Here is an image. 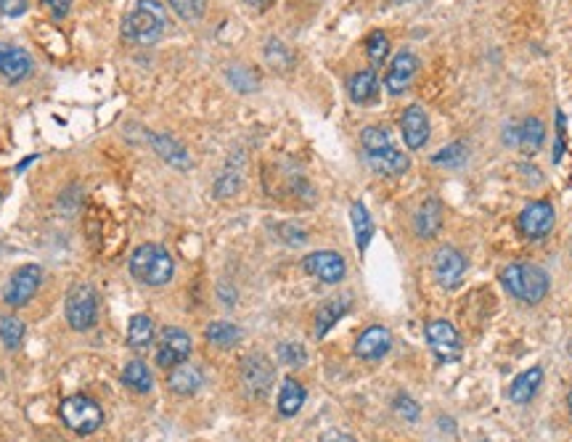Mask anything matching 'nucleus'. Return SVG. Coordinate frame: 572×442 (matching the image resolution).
<instances>
[{"label":"nucleus","mask_w":572,"mask_h":442,"mask_svg":"<svg viewBox=\"0 0 572 442\" xmlns=\"http://www.w3.org/2000/svg\"><path fill=\"white\" fill-rule=\"evenodd\" d=\"M239 188H241V175H239L236 170H225V172L217 178V183H215V196H217V199H228V196H233Z\"/></svg>","instance_id":"c9c22d12"},{"label":"nucleus","mask_w":572,"mask_h":442,"mask_svg":"<svg viewBox=\"0 0 572 442\" xmlns=\"http://www.w3.org/2000/svg\"><path fill=\"white\" fill-rule=\"evenodd\" d=\"M27 11V0H0L3 16H21Z\"/></svg>","instance_id":"a19ab883"},{"label":"nucleus","mask_w":572,"mask_h":442,"mask_svg":"<svg viewBox=\"0 0 572 442\" xmlns=\"http://www.w3.org/2000/svg\"><path fill=\"white\" fill-rule=\"evenodd\" d=\"M544 138H546V127H544V122H541L538 117H528V119L520 125V146H517V149H520L525 156H533V154H538V151H541Z\"/></svg>","instance_id":"b1692460"},{"label":"nucleus","mask_w":572,"mask_h":442,"mask_svg":"<svg viewBox=\"0 0 572 442\" xmlns=\"http://www.w3.org/2000/svg\"><path fill=\"white\" fill-rule=\"evenodd\" d=\"M435 278L443 289H456L467 273V257L456 247H440L435 252Z\"/></svg>","instance_id":"1a4fd4ad"},{"label":"nucleus","mask_w":572,"mask_h":442,"mask_svg":"<svg viewBox=\"0 0 572 442\" xmlns=\"http://www.w3.org/2000/svg\"><path fill=\"white\" fill-rule=\"evenodd\" d=\"M48 11H50V16H56V19H64L66 13H69V8H72V0H40Z\"/></svg>","instance_id":"ea45409f"},{"label":"nucleus","mask_w":572,"mask_h":442,"mask_svg":"<svg viewBox=\"0 0 572 442\" xmlns=\"http://www.w3.org/2000/svg\"><path fill=\"white\" fill-rule=\"evenodd\" d=\"M122 385H125L127 390L138 392V395H146V392H151L154 379H151V371L146 369L143 361H130V363L125 366V371H122Z\"/></svg>","instance_id":"bb28decb"},{"label":"nucleus","mask_w":572,"mask_h":442,"mask_svg":"<svg viewBox=\"0 0 572 442\" xmlns=\"http://www.w3.org/2000/svg\"><path fill=\"white\" fill-rule=\"evenodd\" d=\"M191 355V337L183 329H167L162 334L159 350H156V366L159 369H175L180 363H186V358Z\"/></svg>","instance_id":"9b49d317"},{"label":"nucleus","mask_w":572,"mask_h":442,"mask_svg":"<svg viewBox=\"0 0 572 442\" xmlns=\"http://www.w3.org/2000/svg\"><path fill=\"white\" fill-rule=\"evenodd\" d=\"M501 284L504 289L525 302V305H538L546 294H549V273L541 268V265H533V263H512L501 271Z\"/></svg>","instance_id":"f03ea898"},{"label":"nucleus","mask_w":572,"mask_h":442,"mask_svg":"<svg viewBox=\"0 0 572 442\" xmlns=\"http://www.w3.org/2000/svg\"><path fill=\"white\" fill-rule=\"evenodd\" d=\"M154 339V324L149 316H133L130 324H127V345L135 347V350H143L149 347Z\"/></svg>","instance_id":"cd10ccee"},{"label":"nucleus","mask_w":572,"mask_h":442,"mask_svg":"<svg viewBox=\"0 0 572 442\" xmlns=\"http://www.w3.org/2000/svg\"><path fill=\"white\" fill-rule=\"evenodd\" d=\"M387 53H390V40H387V34L385 32H371L369 37H366V56H369V61L374 64V66H379L385 58H387Z\"/></svg>","instance_id":"2f4dec72"},{"label":"nucleus","mask_w":572,"mask_h":442,"mask_svg":"<svg viewBox=\"0 0 572 442\" xmlns=\"http://www.w3.org/2000/svg\"><path fill=\"white\" fill-rule=\"evenodd\" d=\"M202 382H204L202 371L196 366H188V363L170 369V377H167V387L175 395H196L202 390Z\"/></svg>","instance_id":"aec40b11"},{"label":"nucleus","mask_w":572,"mask_h":442,"mask_svg":"<svg viewBox=\"0 0 572 442\" xmlns=\"http://www.w3.org/2000/svg\"><path fill=\"white\" fill-rule=\"evenodd\" d=\"M265 58H268V64L276 66V69H286V66L292 64V53H289L278 40H271V42L265 45Z\"/></svg>","instance_id":"e433bc0d"},{"label":"nucleus","mask_w":572,"mask_h":442,"mask_svg":"<svg viewBox=\"0 0 572 442\" xmlns=\"http://www.w3.org/2000/svg\"><path fill=\"white\" fill-rule=\"evenodd\" d=\"M167 29V13L159 0H138L122 19V37L138 45L156 42Z\"/></svg>","instance_id":"f257e3e1"},{"label":"nucleus","mask_w":572,"mask_h":442,"mask_svg":"<svg viewBox=\"0 0 572 442\" xmlns=\"http://www.w3.org/2000/svg\"><path fill=\"white\" fill-rule=\"evenodd\" d=\"M393 408H395V414H398L400 419H408V422H416L419 414H422V408H419L408 395H398L395 403H393Z\"/></svg>","instance_id":"4c0bfd02"},{"label":"nucleus","mask_w":572,"mask_h":442,"mask_svg":"<svg viewBox=\"0 0 572 442\" xmlns=\"http://www.w3.org/2000/svg\"><path fill=\"white\" fill-rule=\"evenodd\" d=\"M568 406H570V414H572V392H570V398H568Z\"/></svg>","instance_id":"a18cd8bd"},{"label":"nucleus","mask_w":572,"mask_h":442,"mask_svg":"<svg viewBox=\"0 0 572 442\" xmlns=\"http://www.w3.org/2000/svg\"><path fill=\"white\" fill-rule=\"evenodd\" d=\"M151 146L156 151L159 159H164L167 164L178 167V170H188L191 167V159H188V151L170 135H151Z\"/></svg>","instance_id":"412c9836"},{"label":"nucleus","mask_w":572,"mask_h":442,"mask_svg":"<svg viewBox=\"0 0 572 442\" xmlns=\"http://www.w3.org/2000/svg\"><path fill=\"white\" fill-rule=\"evenodd\" d=\"M554 223H557V212H554V207H552L549 202H544V199H541V202H530V204L520 212V217H517V225H520L522 236H525V239H533V241L546 239V236L552 233Z\"/></svg>","instance_id":"0eeeda50"},{"label":"nucleus","mask_w":572,"mask_h":442,"mask_svg":"<svg viewBox=\"0 0 572 442\" xmlns=\"http://www.w3.org/2000/svg\"><path fill=\"white\" fill-rule=\"evenodd\" d=\"M347 93L355 103H371L379 93V80H377V72L374 69H363V72H355L347 82Z\"/></svg>","instance_id":"4be33fe9"},{"label":"nucleus","mask_w":572,"mask_h":442,"mask_svg":"<svg viewBox=\"0 0 572 442\" xmlns=\"http://www.w3.org/2000/svg\"><path fill=\"white\" fill-rule=\"evenodd\" d=\"M278 358H281V363H286V366H292V369H300V366L308 363V353H305V347L297 345V342H284V345H278Z\"/></svg>","instance_id":"f704fd0d"},{"label":"nucleus","mask_w":572,"mask_h":442,"mask_svg":"<svg viewBox=\"0 0 572 442\" xmlns=\"http://www.w3.org/2000/svg\"><path fill=\"white\" fill-rule=\"evenodd\" d=\"M387 3H408V0H387Z\"/></svg>","instance_id":"49530a36"},{"label":"nucleus","mask_w":572,"mask_h":442,"mask_svg":"<svg viewBox=\"0 0 572 442\" xmlns=\"http://www.w3.org/2000/svg\"><path fill=\"white\" fill-rule=\"evenodd\" d=\"M40 278H42V271H40V265H32V263L21 265L19 271H13V276L8 278V286L3 292L5 302L11 308H24L37 294Z\"/></svg>","instance_id":"6e6552de"},{"label":"nucleus","mask_w":572,"mask_h":442,"mask_svg":"<svg viewBox=\"0 0 572 442\" xmlns=\"http://www.w3.org/2000/svg\"><path fill=\"white\" fill-rule=\"evenodd\" d=\"M204 337H207V342L215 345V347H233V345H239L241 332H239V326H233V324H228V321H215V324L207 326Z\"/></svg>","instance_id":"c85d7f7f"},{"label":"nucleus","mask_w":572,"mask_h":442,"mask_svg":"<svg viewBox=\"0 0 572 442\" xmlns=\"http://www.w3.org/2000/svg\"><path fill=\"white\" fill-rule=\"evenodd\" d=\"M390 347H393V334H390V329H385V326H371V329H366V332L358 337V342H355V355L363 358V361H379V358H385V355L390 353Z\"/></svg>","instance_id":"2eb2a0df"},{"label":"nucleus","mask_w":572,"mask_h":442,"mask_svg":"<svg viewBox=\"0 0 572 442\" xmlns=\"http://www.w3.org/2000/svg\"><path fill=\"white\" fill-rule=\"evenodd\" d=\"M416 69H419L416 56H414L411 50H400V53L393 58V64H390V69H387V74H385V88H387V93H390V95H403V93L411 88V82H414V77H416Z\"/></svg>","instance_id":"ddd939ff"},{"label":"nucleus","mask_w":572,"mask_h":442,"mask_svg":"<svg viewBox=\"0 0 572 442\" xmlns=\"http://www.w3.org/2000/svg\"><path fill=\"white\" fill-rule=\"evenodd\" d=\"M98 318V297L90 284H74L66 294V321L74 332H88Z\"/></svg>","instance_id":"39448f33"},{"label":"nucleus","mask_w":572,"mask_h":442,"mask_svg":"<svg viewBox=\"0 0 572 442\" xmlns=\"http://www.w3.org/2000/svg\"><path fill=\"white\" fill-rule=\"evenodd\" d=\"M350 220H353L355 244H358L361 252H366V247H369L371 239H374V220H371V212L366 210L363 202H353V207H350Z\"/></svg>","instance_id":"5701e85b"},{"label":"nucleus","mask_w":572,"mask_h":442,"mask_svg":"<svg viewBox=\"0 0 572 442\" xmlns=\"http://www.w3.org/2000/svg\"><path fill=\"white\" fill-rule=\"evenodd\" d=\"M467 159H469V149H467L464 141H454L451 146L440 149V151L432 156L435 164H446V167H459V164H464Z\"/></svg>","instance_id":"7c9ffc66"},{"label":"nucleus","mask_w":572,"mask_h":442,"mask_svg":"<svg viewBox=\"0 0 572 442\" xmlns=\"http://www.w3.org/2000/svg\"><path fill=\"white\" fill-rule=\"evenodd\" d=\"M302 268H305L310 276H316L318 281H324V284H339V281L345 278V273H347L345 257L337 255V252H329V249L308 255V257L302 260Z\"/></svg>","instance_id":"f8f14e48"},{"label":"nucleus","mask_w":572,"mask_h":442,"mask_svg":"<svg viewBox=\"0 0 572 442\" xmlns=\"http://www.w3.org/2000/svg\"><path fill=\"white\" fill-rule=\"evenodd\" d=\"M252 3H255V5H257V8H265V5H268V3H271V0H252Z\"/></svg>","instance_id":"c03bdc74"},{"label":"nucleus","mask_w":572,"mask_h":442,"mask_svg":"<svg viewBox=\"0 0 572 442\" xmlns=\"http://www.w3.org/2000/svg\"><path fill=\"white\" fill-rule=\"evenodd\" d=\"M0 74L8 80V82H21L32 74V58L27 50L16 48V45H8V42H0Z\"/></svg>","instance_id":"dca6fc26"},{"label":"nucleus","mask_w":572,"mask_h":442,"mask_svg":"<svg viewBox=\"0 0 572 442\" xmlns=\"http://www.w3.org/2000/svg\"><path fill=\"white\" fill-rule=\"evenodd\" d=\"M361 146L366 154H374V151H382V149H390L393 141H390V133L385 127H377V125H369L361 130Z\"/></svg>","instance_id":"c756f323"},{"label":"nucleus","mask_w":572,"mask_h":442,"mask_svg":"<svg viewBox=\"0 0 572 442\" xmlns=\"http://www.w3.org/2000/svg\"><path fill=\"white\" fill-rule=\"evenodd\" d=\"M0 339H3V345L8 350H16L21 345V339H24V324L19 318H13V316L3 318L0 321Z\"/></svg>","instance_id":"473e14b6"},{"label":"nucleus","mask_w":572,"mask_h":442,"mask_svg":"<svg viewBox=\"0 0 572 442\" xmlns=\"http://www.w3.org/2000/svg\"><path fill=\"white\" fill-rule=\"evenodd\" d=\"M167 3L183 21H199L207 11V0H167Z\"/></svg>","instance_id":"72a5a7b5"},{"label":"nucleus","mask_w":572,"mask_h":442,"mask_svg":"<svg viewBox=\"0 0 572 442\" xmlns=\"http://www.w3.org/2000/svg\"><path fill=\"white\" fill-rule=\"evenodd\" d=\"M424 334H427V342H430L432 353L440 361H459L461 358V337L448 321H443V318L430 321Z\"/></svg>","instance_id":"9d476101"},{"label":"nucleus","mask_w":572,"mask_h":442,"mask_svg":"<svg viewBox=\"0 0 572 442\" xmlns=\"http://www.w3.org/2000/svg\"><path fill=\"white\" fill-rule=\"evenodd\" d=\"M130 273L146 286H164L175 273V263L162 244H143L130 257Z\"/></svg>","instance_id":"7ed1b4c3"},{"label":"nucleus","mask_w":572,"mask_h":442,"mask_svg":"<svg viewBox=\"0 0 572 442\" xmlns=\"http://www.w3.org/2000/svg\"><path fill=\"white\" fill-rule=\"evenodd\" d=\"M400 130H403V141L411 151H419L427 141H430V117L427 111L414 103L403 111L400 117Z\"/></svg>","instance_id":"4468645a"},{"label":"nucleus","mask_w":572,"mask_h":442,"mask_svg":"<svg viewBox=\"0 0 572 442\" xmlns=\"http://www.w3.org/2000/svg\"><path fill=\"white\" fill-rule=\"evenodd\" d=\"M347 305H350L347 300L337 297V300H329L318 308V313H316V337L318 339H324L334 329V324L347 313Z\"/></svg>","instance_id":"393cba45"},{"label":"nucleus","mask_w":572,"mask_h":442,"mask_svg":"<svg viewBox=\"0 0 572 442\" xmlns=\"http://www.w3.org/2000/svg\"><path fill=\"white\" fill-rule=\"evenodd\" d=\"M302 406H305V387L297 379H284L278 392V414L292 419L294 414H300Z\"/></svg>","instance_id":"a878e982"},{"label":"nucleus","mask_w":572,"mask_h":442,"mask_svg":"<svg viewBox=\"0 0 572 442\" xmlns=\"http://www.w3.org/2000/svg\"><path fill=\"white\" fill-rule=\"evenodd\" d=\"M58 416H61V422H64L72 432H77V435H93V432L101 427V422H103L101 406L93 403V400L85 398V395L66 398V400L61 403V408H58Z\"/></svg>","instance_id":"20e7f679"},{"label":"nucleus","mask_w":572,"mask_h":442,"mask_svg":"<svg viewBox=\"0 0 572 442\" xmlns=\"http://www.w3.org/2000/svg\"><path fill=\"white\" fill-rule=\"evenodd\" d=\"M278 236H281L289 247H300V244H305V239H308V233H305L302 228L292 225V223H281V225H278Z\"/></svg>","instance_id":"58836bf2"},{"label":"nucleus","mask_w":572,"mask_h":442,"mask_svg":"<svg viewBox=\"0 0 572 442\" xmlns=\"http://www.w3.org/2000/svg\"><path fill=\"white\" fill-rule=\"evenodd\" d=\"M239 379H241V390H244L247 398L263 400L271 392L273 382H276V371H273V366H271V361L265 355L255 353V355H247L241 361Z\"/></svg>","instance_id":"423d86ee"},{"label":"nucleus","mask_w":572,"mask_h":442,"mask_svg":"<svg viewBox=\"0 0 572 442\" xmlns=\"http://www.w3.org/2000/svg\"><path fill=\"white\" fill-rule=\"evenodd\" d=\"M443 228V204L438 199L422 202V207L414 215V231L419 239H435Z\"/></svg>","instance_id":"a211bd4d"},{"label":"nucleus","mask_w":572,"mask_h":442,"mask_svg":"<svg viewBox=\"0 0 572 442\" xmlns=\"http://www.w3.org/2000/svg\"><path fill=\"white\" fill-rule=\"evenodd\" d=\"M366 162H369V167H371L374 172L390 175V178L403 175V172H408V167H411L408 156H406L403 151H398L395 146L382 149V151H374V154H366Z\"/></svg>","instance_id":"f3484780"},{"label":"nucleus","mask_w":572,"mask_h":442,"mask_svg":"<svg viewBox=\"0 0 572 442\" xmlns=\"http://www.w3.org/2000/svg\"><path fill=\"white\" fill-rule=\"evenodd\" d=\"M324 442H355L350 435H342V432H329Z\"/></svg>","instance_id":"37998d69"},{"label":"nucleus","mask_w":572,"mask_h":442,"mask_svg":"<svg viewBox=\"0 0 572 442\" xmlns=\"http://www.w3.org/2000/svg\"><path fill=\"white\" fill-rule=\"evenodd\" d=\"M504 143L507 146H520V125H512L504 130Z\"/></svg>","instance_id":"79ce46f5"},{"label":"nucleus","mask_w":572,"mask_h":442,"mask_svg":"<svg viewBox=\"0 0 572 442\" xmlns=\"http://www.w3.org/2000/svg\"><path fill=\"white\" fill-rule=\"evenodd\" d=\"M541 385H544V369H541V366H533V369L522 371V374L512 382V387H509V400L517 403V406H525V403H530V400L536 398V392L541 390Z\"/></svg>","instance_id":"6ab92c4d"}]
</instances>
